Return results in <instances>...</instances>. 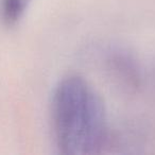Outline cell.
<instances>
[{
  "mask_svg": "<svg viewBox=\"0 0 155 155\" xmlns=\"http://www.w3.org/2000/svg\"><path fill=\"white\" fill-rule=\"evenodd\" d=\"M51 122L56 147L63 154H98L110 142L103 102L93 85L80 75H67L56 84Z\"/></svg>",
  "mask_w": 155,
  "mask_h": 155,
  "instance_id": "obj_1",
  "label": "cell"
},
{
  "mask_svg": "<svg viewBox=\"0 0 155 155\" xmlns=\"http://www.w3.org/2000/svg\"><path fill=\"white\" fill-rule=\"evenodd\" d=\"M106 71L127 89H136L140 84V69L135 58L127 52L113 49L104 60Z\"/></svg>",
  "mask_w": 155,
  "mask_h": 155,
  "instance_id": "obj_2",
  "label": "cell"
},
{
  "mask_svg": "<svg viewBox=\"0 0 155 155\" xmlns=\"http://www.w3.org/2000/svg\"><path fill=\"white\" fill-rule=\"evenodd\" d=\"M31 0H0V21L11 28L20 21Z\"/></svg>",
  "mask_w": 155,
  "mask_h": 155,
  "instance_id": "obj_3",
  "label": "cell"
}]
</instances>
